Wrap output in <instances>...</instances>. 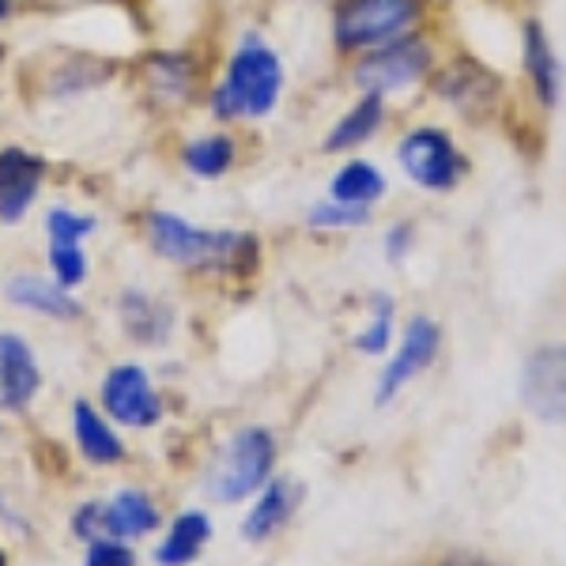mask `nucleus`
<instances>
[{
	"label": "nucleus",
	"instance_id": "obj_29",
	"mask_svg": "<svg viewBox=\"0 0 566 566\" xmlns=\"http://www.w3.org/2000/svg\"><path fill=\"white\" fill-rule=\"evenodd\" d=\"M412 239H416V227L412 223H397L386 234V258L392 264H400V261L408 258V253H412Z\"/></svg>",
	"mask_w": 566,
	"mask_h": 566
},
{
	"label": "nucleus",
	"instance_id": "obj_7",
	"mask_svg": "<svg viewBox=\"0 0 566 566\" xmlns=\"http://www.w3.org/2000/svg\"><path fill=\"white\" fill-rule=\"evenodd\" d=\"M522 400L544 423H566V344H544L522 367Z\"/></svg>",
	"mask_w": 566,
	"mask_h": 566
},
{
	"label": "nucleus",
	"instance_id": "obj_16",
	"mask_svg": "<svg viewBox=\"0 0 566 566\" xmlns=\"http://www.w3.org/2000/svg\"><path fill=\"white\" fill-rule=\"evenodd\" d=\"M306 491L298 488L295 480H272L269 488H264V495L261 502L253 506V514L245 517V525H242V536L245 541H269L272 533H280L283 525L291 522V514H295V506L303 502Z\"/></svg>",
	"mask_w": 566,
	"mask_h": 566
},
{
	"label": "nucleus",
	"instance_id": "obj_8",
	"mask_svg": "<svg viewBox=\"0 0 566 566\" xmlns=\"http://www.w3.org/2000/svg\"><path fill=\"white\" fill-rule=\"evenodd\" d=\"M103 408L114 423L125 427H155L163 419V400L155 392L148 370L136 367V363H122L103 378Z\"/></svg>",
	"mask_w": 566,
	"mask_h": 566
},
{
	"label": "nucleus",
	"instance_id": "obj_3",
	"mask_svg": "<svg viewBox=\"0 0 566 566\" xmlns=\"http://www.w3.org/2000/svg\"><path fill=\"white\" fill-rule=\"evenodd\" d=\"M427 0H336L333 42L340 53H370L416 34Z\"/></svg>",
	"mask_w": 566,
	"mask_h": 566
},
{
	"label": "nucleus",
	"instance_id": "obj_14",
	"mask_svg": "<svg viewBox=\"0 0 566 566\" xmlns=\"http://www.w3.org/2000/svg\"><path fill=\"white\" fill-rule=\"evenodd\" d=\"M159 525V510L144 491H122L98 506V536H114V541H136L148 536Z\"/></svg>",
	"mask_w": 566,
	"mask_h": 566
},
{
	"label": "nucleus",
	"instance_id": "obj_23",
	"mask_svg": "<svg viewBox=\"0 0 566 566\" xmlns=\"http://www.w3.org/2000/svg\"><path fill=\"white\" fill-rule=\"evenodd\" d=\"M208 541H212V522H208V514L189 510V514H181L175 522L167 541L155 547V563L159 566H189Z\"/></svg>",
	"mask_w": 566,
	"mask_h": 566
},
{
	"label": "nucleus",
	"instance_id": "obj_4",
	"mask_svg": "<svg viewBox=\"0 0 566 566\" xmlns=\"http://www.w3.org/2000/svg\"><path fill=\"white\" fill-rule=\"evenodd\" d=\"M272 461H276V438L264 427H245L227 442L216 472L208 476V495L216 502H239L253 495V491L269 483Z\"/></svg>",
	"mask_w": 566,
	"mask_h": 566
},
{
	"label": "nucleus",
	"instance_id": "obj_9",
	"mask_svg": "<svg viewBox=\"0 0 566 566\" xmlns=\"http://www.w3.org/2000/svg\"><path fill=\"white\" fill-rule=\"evenodd\" d=\"M45 186V159L39 151L8 144L0 148V223H20Z\"/></svg>",
	"mask_w": 566,
	"mask_h": 566
},
{
	"label": "nucleus",
	"instance_id": "obj_28",
	"mask_svg": "<svg viewBox=\"0 0 566 566\" xmlns=\"http://www.w3.org/2000/svg\"><path fill=\"white\" fill-rule=\"evenodd\" d=\"M84 566H136L133 547L125 541H114V536H98V541H87V559Z\"/></svg>",
	"mask_w": 566,
	"mask_h": 566
},
{
	"label": "nucleus",
	"instance_id": "obj_10",
	"mask_svg": "<svg viewBox=\"0 0 566 566\" xmlns=\"http://www.w3.org/2000/svg\"><path fill=\"white\" fill-rule=\"evenodd\" d=\"M438 348H442V328H438L431 317H412L405 328V340H400L397 355L386 363L378 381V405H389L400 389L412 378H419L427 367L434 363Z\"/></svg>",
	"mask_w": 566,
	"mask_h": 566
},
{
	"label": "nucleus",
	"instance_id": "obj_13",
	"mask_svg": "<svg viewBox=\"0 0 566 566\" xmlns=\"http://www.w3.org/2000/svg\"><path fill=\"white\" fill-rule=\"evenodd\" d=\"M8 303L20 306V310H31V314H42V317H53V322H76L84 314L80 298H72V291L61 287L57 280H45L39 272H15L4 287Z\"/></svg>",
	"mask_w": 566,
	"mask_h": 566
},
{
	"label": "nucleus",
	"instance_id": "obj_31",
	"mask_svg": "<svg viewBox=\"0 0 566 566\" xmlns=\"http://www.w3.org/2000/svg\"><path fill=\"white\" fill-rule=\"evenodd\" d=\"M12 12H15V0H0V23L12 20Z\"/></svg>",
	"mask_w": 566,
	"mask_h": 566
},
{
	"label": "nucleus",
	"instance_id": "obj_2",
	"mask_svg": "<svg viewBox=\"0 0 566 566\" xmlns=\"http://www.w3.org/2000/svg\"><path fill=\"white\" fill-rule=\"evenodd\" d=\"M283 61L261 34H245L239 50L231 53L223 76L208 95V109L216 122L239 125V122H264L280 106L283 95Z\"/></svg>",
	"mask_w": 566,
	"mask_h": 566
},
{
	"label": "nucleus",
	"instance_id": "obj_19",
	"mask_svg": "<svg viewBox=\"0 0 566 566\" xmlns=\"http://www.w3.org/2000/svg\"><path fill=\"white\" fill-rule=\"evenodd\" d=\"M381 122H386V98H381V95H359V103H355L348 114H344L340 122L328 129L322 148L328 155L363 148V144H367L370 136L381 129Z\"/></svg>",
	"mask_w": 566,
	"mask_h": 566
},
{
	"label": "nucleus",
	"instance_id": "obj_32",
	"mask_svg": "<svg viewBox=\"0 0 566 566\" xmlns=\"http://www.w3.org/2000/svg\"><path fill=\"white\" fill-rule=\"evenodd\" d=\"M0 566H8V559H4V552H0Z\"/></svg>",
	"mask_w": 566,
	"mask_h": 566
},
{
	"label": "nucleus",
	"instance_id": "obj_21",
	"mask_svg": "<svg viewBox=\"0 0 566 566\" xmlns=\"http://www.w3.org/2000/svg\"><path fill=\"white\" fill-rule=\"evenodd\" d=\"M234 159H239V144L227 133H205L193 136L189 144H181V167L205 181L223 178L234 167Z\"/></svg>",
	"mask_w": 566,
	"mask_h": 566
},
{
	"label": "nucleus",
	"instance_id": "obj_22",
	"mask_svg": "<svg viewBox=\"0 0 566 566\" xmlns=\"http://www.w3.org/2000/svg\"><path fill=\"white\" fill-rule=\"evenodd\" d=\"M381 197H386V175L370 159H348L328 181V200H340V205L370 208Z\"/></svg>",
	"mask_w": 566,
	"mask_h": 566
},
{
	"label": "nucleus",
	"instance_id": "obj_15",
	"mask_svg": "<svg viewBox=\"0 0 566 566\" xmlns=\"http://www.w3.org/2000/svg\"><path fill=\"white\" fill-rule=\"evenodd\" d=\"M117 314H122L125 333L133 336L136 344H163L175 328V310H170L163 298L148 295V291H125L117 298Z\"/></svg>",
	"mask_w": 566,
	"mask_h": 566
},
{
	"label": "nucleus",
	"instance_id": "obj_25",
	"mask_svg": "<svg viewBox=\"0 0 566 566\" xmlns=\"http://www.w3.org/2000/svg\"><path fill=\"white\" fill-rule=\"evenodd\" d=\"M45 258H50L53 280H57L65 291H76L80 283L87 280L91 261H87L84 245H76V242H50V253H45Z\"/></svg>",
	"mask_w": 566,
	"mask_h": 566
},
{
	"label": "nucleus",
	"instance_id": "obj_6",
	"mask_svg": "<svg viewBox=\"0 0 566 566\" xmlns=\"http://www.w3.org/2000/svg\"><path fill=\"white\" fill-rule=\"evenodd\" d=\"M397 159L400 170L427 193H450L469 170L461 148L442 129H412L400 140Z\"/></svg>",
	"mask_w": 566,
	"mask_h": 566
},
{
	"label": "nucleus",
	"instance_id": "obj_24",
	"mask_svg": "<svg viewBox=\"0 0 566 566\" xmlns=\"http://www.w3.org/2000/svg\"><path fill=\"white\" fill-rule=\"evenodd\" d=\"M367 223H370V208L340 205V200H322L306 216V227H314V231H355V227H367Z\"/></svg>",
	"mask_w": 566,
	"mask_h": 566
},
{
	"label": "nucleus",
	"instance_id": "obj_1",
	"mask_svg": "<svg viewBox=\"0 0 566 566\" xmlns=\"http://www.w3.org/2000/svg\"><path fill=\"white\" fill-rule=\"evenodd\" d=\"M148 245L163 261L208 276H253L261 269V239L250 231H208L167 208L144 216Z\"/></svg>",
	"mask_w": 566,
	"mask_h": 566
},
{
	"label": "nucleus",
	"instance_id": "obj_12",
	"mask_svg": "<svg viewBox=\"0 0 566 566\" xmlns=\"http://www.w3.org/2000/svg\"><path fill=\"white\" fill-rule=\"evenodd\" d=\"M42 389V370L31 344L15 333H0V408L20 412Z\"/></svg>",
	"mask_w": 566,
	"mask_h": 566
},
{
	"label": "nucleus",
	"instance_id": "obj_18",
	"mask_svg": "<svg viewBox=\"0 0 566 566\" xmlns=\"http://www.w3.org/2000/svg\"><path fill=\"white\" fill-rule=\"evenodd\" d=\"M522 53H525V72H528V80H533L536 98H541L544 106H555L559 103L563 72H559V61H555V50H552V42H547L541 23H525Z\"/></svg>",
	"mask_w": 566,
	"mask_h": 566
},
{
	"label": "nucleus",
	"instance_id": "obj_20",
	"mask_svg": "<svg viewBox=\"0 0 566 566\" xmlns=\"http://www.w3.org/2000/svg\"><path fill=\"white\" fill-rule=\"evenodd\" d=\"M72 427H76V442L91 464H117L125 458L122 438H117V431L106 423L103 412H95L87 400H76V408H72Z\"/></svg>",
	"mask_w": 566,
	"mask_h": 566
},
{
	"label": "nucleus",
	"instance_id": "obj_17",
	"mask_svg": "<svg viewBox=\"0 0 566 566\" xmlns=\"http://www.w3.org/2000/svg\"><path fill=\"white\" fill-rule=\"evenodd\" d=\"M144 72H148L155 98H163V103H186L200 80L193 53H151L144 61Z\"/></svg>",
	"mask_w": 566,
	"mask_h": 566
},
{
	"label": "nucleus",
	"instance_id": "obj_30",
	"mask_svg": "<svg viewBox=\"0 0 566 566\" xmlns=\"http://www.w3.org/2000/svg\"><path fill=\"white\" fill-rule=\"evenodd\" d=\"M446 566H488V563L476 559V555H453V559L446 563Z\"/></svg>",
	"mask_w": 566,
	"mask_h": 566
},
{
	"label": "nucleus",
	"instance_id": "obj_26",
	"mask_svg": "<svg viewBox=\"0 0 566 566\" xmlns=\"http://www.w3.org/2000/svg\"><path fill=\"white\" fill-rule=\"evenodd\" d=\"M95 216L87 212H76V208H50V216H45V234H50V242H76L84 245L87 234H95Z\"/></svg>",
	"mask_w": 566,
	"mask_h": 566
},
{
	"label": "nucleus",
	"instance_id": "obj_5",
	"mask_svg": "<svg viewBox=\"0 0 566 566\" xmlns=\"http://www.w3.org/2000/svg\"><path fill=\"white\" fill-rule=\"evenodd\" d=\"M431 45L416 34L400 42H389V45H378L370 53H359L352 69V80L363 95H397V91L419 84V80L431 72Z\"/></svg>",
	"mask_w": 566,
	"mask_h": 566
},
{
	"label": "nucleus",
	"instance_id": "obj_11",
	"mask_svg": "<svg viewBox=\"0 0 566 566\" xmlns=\"http://www.w3.org/2000/svg\"><path fill=\"white\" fill-rule=\"evenodd\" d=\"M434 91L446 98V103H453V109H461L464 117H488L499 103L495 72H488L469 57L453 61V65H446L438 72Z\"/></svg>",
	"mask_w": 566,
	"mask_h": 566
},
{
	"label": "nucleus",
	"instance_id": "obj_27",
	"mask_svg": "<svg viewBox=\"0 0 566 566\" xmlns=\"http://www.w3.org/2000/svg\"><path fill=\"white\" fill-rule=\"evenodd\" d=\"M392 314H397V310H392V298H386V295L374 298V322L355 336V348H359L363 355L386 352L389 340H392Z\"/></svg>",
	"mask_w": 566,
	"mask_h": 566
}]
</instances>
